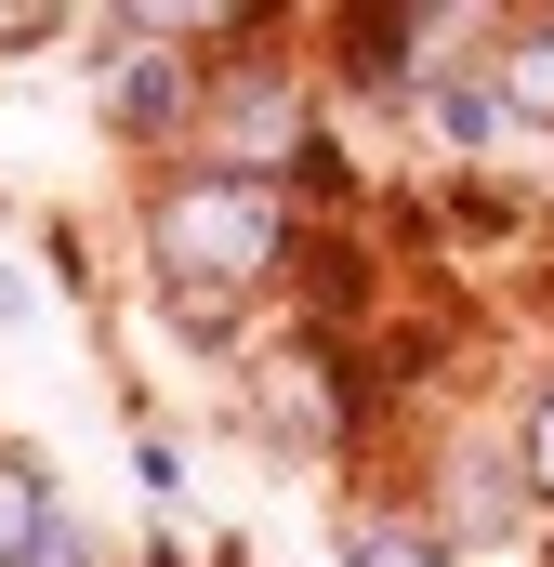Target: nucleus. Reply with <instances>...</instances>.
Wrapping results in <instances>:
<instances>
[{"mask_svg": "<svg viewBox=\"0 0 554 567\" xmlns=\"http://www.w3.org/2000/svg\"><path fill=\"white\" fill-rule=\"evenodd\" d=\"M277 265H290V198L277 185L225 172V158L158 172V198H145V278H158V303H252Z\"/></svg>", "mask_w": 554, "mask_h": 567, "instance_id": "f257e3e1", "label": "nucleus"}, {"mask_svg": "<svg viewBox=\"0 0 554 567\" xmlns=\"http://www.w3.org/2000/svg\"><path fill=\"white\" fill-rule=\"evenodd\" d=\"M212 120H225V172H252L277 185V158H304V80H290V53H238L225 80H212Z\"/></svg>", "mask_w": 554, "mask_h": 567, "instance_id": "f03ea898", "label": "nucleus"}, {"mask_svg": "<svg viewBox=\"0 0 554 567\" xmlns=\"http://www.w3.org/2000/svg\"><path fill=\"white\" fill-rule=\"evenodd\" d=\"M185 106H198V53H172V27H120V53H106V120L145 133V145H172Z\"/></svg>", "mask_w": 554, "mask_h": 567, "instance_id": "7ed1b4c3", "label": "nucleus"}, {"mask_svg": "<svg viewBox=\"0 0 554 567\" xmlns=\"http://www.w3.org/2000/svg\"><path fill=\"white\" fill-rule=\"evenodd\" d=\"M435 40H449V13H435V0L343 13V80H370V93H397V80H435Z\"/></svg>", "mask_w": 554, "mask_h": 567, "instance_id": "20e7f679", "label": "nucleus"}, {"mask_svg": "<svg viewBox=\"0 0 554 567\" xmlns=\"http://www.w3.org/2000/svg\"><path fill=\"white\" fill-rule=\"evenodd\" d=\"M66 528V502H53V462L40 449H0V567H40V542Z\"/></svg>", "mask_w": 554, "mask_h": 567, "instance_id": "39448f33", "label": "nucleus"}, {"mask_svg": "<svg viewBox=\"0 0 554 567\" xmlns=\"http://www.w3.org/2000/svg\"><path fill=\"white\" fill-rule=\"evenodd\" d=\"M515 515H529V475L515 462H449V528L435 542H515Z\"/></svg>", "mask_w": 554, "mask_h": 567, "instance_id": "423d86ee", "label": "nucleus"}, {"mask_svg": "<svg viewBox=\"0 0 554 567\" xmlns=\"http://www.w3.org/2000/svg\"><path fill=\"white\" fill-rule=\"evenodd\" d=\"M422 120H435V145H449V158H475V145L502 133V93H489L475 66H435V80H422Z\"/></svg>", "mask_w": 554, "mask_h": 567, "instance_id": "0eeeda50", "label": "nucleus"}, {"mask_svg": "<svg viewBox=\"0 0 554 567\" xmlns=\"http://www.w3.org/2000/svg\"><path fill=\"white\" fill-rule=\"evenodd\" d=\"M489 93H502V120H542L554 133V27H515V40H502Z\"/></svg>", "mask_w": 554, "mask_h": 567, "instance_id": "6e6552de", "label": "nucleus"}, {"mask_svg": "<svg viewBox=\"0 0 554 567\" xmlns=\"http://www.w3.org/2000/svg\"><path fill=\"white\" fill-rule=\"evenodd\" d=\"M343 567H449V542H435L422 515H357V528H343Z\"/></svg>", "mask_w": 554, "mask_h": 567, "instance_id": "1a4fd4ad", "label": "nucleus"}, {"mask_svg": "<svg viewBox=\"0 0 554 567\" xmlns=\"http://www.w3.org/2000/svg\"><path fill=\"white\" fill-rule=\"evenodd\" d=\"M515 475H529V502H554V383L529 396V435H515Z\"/></svg>", "mask_w": 554, "mask_h": 567, "instance_id": "9d476101", "label": "nucleus"}, {"mask_svg": "<svg viewBox=\"0 0 554 567\" xmlns=\"http://www.w3.org/2000/svg\"><path fill=\"white\" fill-rule=\"evenodd\" d=\"M13 40H53V0H0V53Z\"/></svg>", "mask_w": 554, "mask_h": 567, "instance_id": "9b49d317", "label": "nucleus"}]
</instances>
